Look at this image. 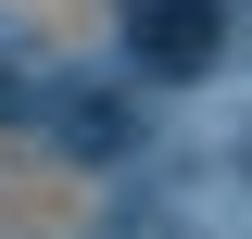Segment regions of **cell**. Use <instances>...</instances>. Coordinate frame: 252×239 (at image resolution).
Masks as SVG:
<instances>
[{"label": "cell", "mask_w": 252, "mask_h": 239, "mask_svg": "<svg viewBox=\"0 0 252 239\" xmlns=\"http://www.w3.org/2000/svg\"><path fill=\"white\" fill-rule=\"evenodd\" d=\"M38 139L51 151H76V164H126V151L152 139V114H139V101L114 89V76H38Z\"/></svg>", "instance_id": "1"}, {"label": "cell", "mask_w": 252, "mask_h": 239, "mask_svg": "<svg viewBox=\"0 0 252 239\" xmlns=\"http://www.w3.org/2000/svg\"><path fill=\"white\" fill-rule=\"evenodd\" d=\"M114 26H126V63L177 89V76H202V63L227 51L240 13H227V0H114Z\"/></svg>", "instance_id": "2"}, {"label": "cell", "mask_w": 252, "mask_h": 239, "mask_svg": "<svg viewBox=\"0 0 252 239\" xmlns=\"http://www.w3.org/2000/svg\"><path fill=\"white\" fill-rule=\"evenodd\" d=\"M240 189H252V139H240Z\"/></svg>", "instance_id": "4"}, {"label": "cell", "mask_w": 252, "mask_h": 239, "mask_svg": "<svg viewBox=\"0 0 252 239\" xmlns=\"http://www.w3.org/2000/svg\"><path fill=\"white\" fill-rule=\"evenodd\" d=\"M101 239H189V214H164V202H139V214H114Z\"/></svg>", "instance_id": "3"}]
</instances>
